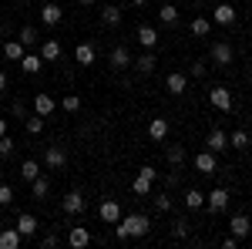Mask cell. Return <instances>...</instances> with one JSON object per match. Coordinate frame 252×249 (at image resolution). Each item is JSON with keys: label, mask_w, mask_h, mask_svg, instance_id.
I'll use <instances>...</instances> for the list:
<instances>
[{"label": "cell", "mask_w": 252, "mask_h": 249, "mask_svg": "<svg viewBox=\"0 0 252 249\" xmlns=\"http://www.w3.org/2000/svg\"><path fill=\"white\" fill-rule=\"evenodd\" d=\"M91 243V232L84 229V226H71V232H67V246L71 249H84Z\"/></svg>", "instance_id": "cell-14"}, {"label": "cell", "mask_w": 252, "mask_h": 249, "mask_svg": "<svg viewBox=\"0 0 252 249\" xmlns=\"http://www.w3.org/2000/svg\"><path fill=\"white\" fill-rule=\"evenodd\" d=\"M14 229H17L24 239L37 236V215H31V212H20V215H17V226H14Z\"/></svg>", "instance_id": "cell-8"}, {"label": "cell", "mask_w": 252, "mask_h": 249, "mask_svg": "<svg viewBox=\"0 0 252 249\" xmlns=\"http://www.w3.org/2000/svg\"><path fill=\"white\" fill-rule=\"evenodd\" d=\"M3 58H7V61H20V58H24V44H20L17 37L7 40V44H3Z\"/></svg>", "instance_id": "cell-28"}, {"label": "cell", "mask_w": 252, "mask_h": 249, "mask_svg": "<svg viewBox=\"0 0 252 249\" xmlns=\"http://www.w3.org/2000/svg\"><path fill=\"white\" fill-rule=\"evenodd\" d=\"M229 202H232V195H229V189H212L209 195H205V209L212 212V215H219V212L229 209Z\"/></svg>", "instance_id": "cell-2"}, {"label": "cell", "mask_w": 252, "mask_h": 249, "mask_svg": "<svg viewBox=\"0 0 252 249\" xmlns=\"http://www.w3.org/2000/svg\"><path fill=\"white\" fill-rule=\"evenodd\" d=\"M108 64H111V68H115V71H125V68H128V64H131V51H128V47H125V44H118L115 51H111V54H108Z\"/></svg>", "instance_id": "cell-10"}, {"label": "cell", "mask_w": 252, "mask_h": 249, "mask_svg": "<svg viewBox=\"0 0 252 249\" xmlns=\"http://www.w3.org/2000/svg\"><path fill=\"white\" fill-rule=\"evenodd\" d=\"M131 64H135L138 74H152V71H155V64H158V58L152 54V51H145V54H141V58H135Z\"/></svg>", "instance_id": "cell-19"}, {"label": "cell", "mask_w": 252, "mask_h": 249, "mask_svg": "<svg viewBox=\"0 0 252 249\" xmlns=\"http://www.w3.org/2000/svg\"><path fill=\"white\" fill-rule=\"evenodd\" d=\"M97 215H101V222L115 226L118 219H121V206H118V199H104V202L97 206Z\"/></svg>", "instance_id": "cell-5"}, {"label": "cell", "mask_w": 252, "mask_h": 249, "mask_svg": "<svg viewBox=\"0 0 252 249\" xmlns=\"http://www.w3.org/2000/svg\"><path fill=\"white\" fill-rule=\"evenodd\" d=\"M158 17H161V24H175V20H178V7H175V3H165V7L158 10Z\"/></svg>", "instance_id": "cell-35"}, {"label": "cell", "mask_w": 252, "mask_h": 249, "mask_svg": "<svg viewBox=\"0 0 252 249\" xmlns=\"http://www.w3.org/2000/svg\"><path fill=\"white\" fill-rule=\"evenodd\" d=\"M209 101H212L215 111H232V91L229 88H212L209 91Z\"/></svg>", "instance_id": "cell-3"}, {"label": "cell", "mask_w": 252, "mask_h": 249, "mask_svg": "<svg viewBox=\"0 0 252 249\" xmlns=\"http://www.w3.org/2000/svg\"><path fill=\"white\" fill-rule=\"evenodd\" d=\"M10 152H14V138H10V135H3V138H0V158H7Z\"/></svg>", "instance_id": "cell-40"}, {"label": "cell", "mask_w": 252, "mask_h": 249, "mask_svg": "<svg viewBox=\"0 0 252 249\" xmlns=\"http://www.w3.org/2000/svg\"><path fill=\"white\" fill-rule=\"evenodd\" d=\"M229 148L246 152V148H249V135H246V132H232V135H229Z\"/></svg>", "instance_id": "cell-33"}, {"label": "cell", "mask_w": 252, "mask_h": 249, "mask_svg": "<svg viewBox=\"0 0 252 249\" xmlns=\"http://www.w3.org/2000/svg\"><path fill=\"white\" fill-rule=\"evenodd\" d=\"M44 165H47L51 172H58V169H64V165H67V152H64L61 145H51V148L44 152Z\"/></svg>", "instance_id": "cell-4"}, {"label": "cell", "mask_w": 252, "mask_h": 249, "mask_svg": "<svg viewBox=\"0 0 252 249\" xmlns=\"http://www.w3.org/2000/svg\"><path fill=\"white\" fill-rule=\"evenodd\" d=\"M195 169L202 175H212L215 172V152H198L195 155Z\"/></svg>", "instance_id": "cell-20"}, {"label": "cell", "mask_w": 252, "mask_h": 249, "mask_svg": "<svg viewBox=\"0 0 252 249\" xmlns=\"http://www.w3.org/2000/svg\"><path fill=\"white\" fill-rule=\"evenodd\" d=\"M192 34H195V37H209V34H212V20L195 17L192 20Z\"/></svg>", "instance_id": "cell-30"}, {"label": "cell", "mask_w": 252, "mask_h": 249, "mask_svg": "<svg viewBox=\"0 0 252 249\" xmlns=\"http://www.w3.org/2000/svg\"><path fill=\"white\" fill-rule=\"evenodd\" d=\"M0 209H3V206H0Z\"/></svg>", "instance_id": "cell-51"}, {"label": "cell", "mask_w": 252, "mask_h": 249, "mask_svg": "<svg viewBox=\"0 0 252 249\" xmlns=\"http://www.w3.org/2000/svg\"><path fill=\"white\" fill-rule=\"evenodd\" d=\"M10 202H14V189L7 182H0V206H10Z\"/></svg>", "instance_id": "cell-39"}, {"label": "cell", "mask_w": 252, "mask_h": 249, "mask_svg": "<svg viewBox=\"0 0 252 249\" xmlns=\"http://www.w3.org/2000/svg\"><path fill=\"white\" fill-rule=\"evenodd\" d=\"M17 40L24 44V51H31L34 44H40V34H37V27H31V24H27V27H20V31H17Z\"/></svg>", "instance_id": "cell-18"}, {"label": "cell", "mask_w": 252, "mask_h": 249, "mask_svg": "<svg viewBox=\"0 0 252 249\" xmlns=\"http://www.w3.org/2000/svg\"><path fill=\"white\" fill-rule=\"evenodd\" d=\"M74 61H78L81 68H91V64H94V47H91V44H78V51H74Z\"/></svg>", "instance_id": "cell-22"}, {"label": "cell", "mask_w": 252, "mask_h": 249, "mask_svg": "<svg viewBox=\"0 0 252 249\" xmlns=\"http://www.w3.org/2000/svg\"><path fill=\"white\" fill-rule=\"evenodd\" d=\"M20 239H24V236H20L17 229H0V249H17Z\"/></svg>", "instance_id": "cell-25"}, {"label": "cell", "mask_w": 252, "mask_h": 249, "mask_svg": "<svg viewBox=\"0 0 252 249\" xmlns=\"http://www.w3.org/2000/svg\"><path fill=\"white\" fill-rule=\"evenodd\" d=\"M189 232H192L189 219H175V222H172V236H175V239H185Z\"/></svg>", "instance_id": "cell-34"}, {"label": "cell", "mask_w": 252, "mask_h": 249, "mask_svg": "<svg viewBox=\"0 0 252 249\" xmlns=\"http://www.w3.org/2000/svg\"><path fill=\"white\" fill-rule=\"evenodd\" d=\"M17 64H20V71H24V74H37L40 68H44V58H40V54H27V51H24V58H20Z\"/></svg>", "instance_id": "cell-15"}, {"label": "cell", "mask_w": 252, "mask_h": 249, "mask_svg": "<svg viewBox=\"0 0 252 249\" xmlns=\"http://www.w3.org/2000/svg\"><path fill=\"white\" fill-rule=\"evenodd\" d=\"M47 192H51V182H47L44 175H37V178L31 182V195H34V199H47Z\"/></svg>", "instance_id": "cell-29"}, {"label": "cell", "mask_w": 252, "mask_h": 249, "mask_svg": "<svg viewBox=\"0 0 252 249\" xmlns=\"http://www.w3.org/2000/svg\"><path fill=\"white\" fill-rule=\"evenodd\" d=\"M205 145H209V152H225V148H229V135L222 132V128H212V132H209V138H205Z\"/></svg>", "instance_id": "cell-13"}, {"label": "cell", "mask_w": 252, "mask_h": 249, "mask_svg": "<svg viewBox=\"0 0 252 249\" xmlns=\"http://www.w3.org/2000/svg\"><path fill=\"white\" fill-rule=\"evenodd\" d=\"M215 24H219V27L235 24V7L232 3H219V7H215Z\"/></svg>", "instance_id": "cell-17"}, {"label": "cell", "mask_w": 252, "mask_h": 249, "mask_svg": "<svg viewBox=\"0 0 252 249\" xmlns=\"http://www.w3.org/2000/svg\"><path fill=\"white\" fill-rule=\"evenodd\" d=\"M138 175H145L148 182H155V178H158V169H155V165H141V169H138Z\"/></svg>", "instance_id": "cell-42"}, {"label": "cell", "mask_w": 252, "mask_h": 249, "mask_svg": "<svg viewBox=\"0 0 252 249\" xmlns=\"http://www.w3.org/2000/svg\"><path fill=\"white\" fill-rule=\"evenodd\" d=\"M131 3H135V7H145V3H148V0H131Z\"/></svg>", "instance_id": "cell-49"}, {"label": "cell", "mask_w": 252, "mask_h": 249, "mask_svg": "<svg viewBox=\"0 0 252 249\" xmlns=\"http://www.w3.org/2000/svg\"><path fill=\"white\" fill-rule=\"evenodd\" d=\"M148 229H152V219L148 215H121L115 222V236L125 243V239H141V236H148Z\"/></svg>", "instance_id": "cell-1"}, {"label": "cell", "mask_w": 252, "mask_h": 249, "mask_svg": "<svg viewBox=\"0 0 252 249\" xmlns=\"http://www.w3.org/2000/svg\"><path fill=\"white\" fill-rule=\"evenodd\" d=\"M135 37H138V44H141L145 51H155V47H158V31L152 27V24H141Z\"/></svg>", "instance_id": "cell-9"}, {"label": "cell", "mask_w": 252, "mask_h": 249, "mask_svg": "<svg viewBox=\"0 0 252 249\" xmlns=\"http://www.w3.org/2000/svg\"><path fill=\"white\" fill-rule=\"evenodd\" d=\"M84 206H88V199H84L81 192H67V195L61 199V209L67 212V215H78V212H84Z\"/></svg>", "instance_id": "cell-7"}, {"label": "cell", "mask_w": 252, "mask_h": 249, "mask_svg": "<svg viewBox=\"0 0 252 249\" xmlns=\"http://www.w3.org/2000/svg\"><path fill=\"white\" fill-rule=\"evenodd\" d=\"M249 77H252V61H249Z\"/></svg>", "instance_id": "cell-50"}, {"label": "cell", "mask_w": 252, "mask_h": 249, "mask_svg": "<svg viewBox=\"0 0 252 249\" xmlns=\"http://www.w3.org/2000/svg\"><path fill=\"white\" fill-rule=\"evenodd\" d=\"M61 108H64L67 115H78V111H81V98L78 95H67L64 101H61Z\"/></svg>", "instance_id": "cell-36"}, {"label": "cell", "mask_w": 252, "mask_h": 249, "mask_svg": "<svg viewBox=\"0 0 252 249\" xmlns=\"http://www.w3.org/2000/svg\"><path fill=\"white\" fill-rule=\"evenodd\" d=\"M40 58H44V64L47 61H61V44L58 40H44L40 44Z\"/></svg>", "instance_id": "cell-26"}, {"label": "cell", "mask_w": 252, "mask_h": 249, "mask_svg": "<svg viewBox=\"0 0 252 249\" xmlns=\"http://www.w3.org/2000/svg\"><path fill=\"white\" fill-rule=\"evenodd\" d=\"M222 246H225V249H235V246H239V239H235V236H225V239H222Z\"/></svg>", "instance_id": "cell-44"}, {"label": "cell", "mask_w": 252, "mask_h": 249, "mask_svg": "<svg viewBox=\"0 0 252 249\" xmlns=\"http://www.w3.org/2000/svg\"><path fill=\"white\" fill-rule=\"evenodd\" d=\"M152 185H155V182H148L145 175H135V182H131V192H135V195H152Z\"/></svg>", "instance_id": "cell-32"}, {"label": "cell", "mask_w": 252, "mask_h": 249, "mask_svg": "<svg viewBox=\"0 0 252 249\" xmlns=\"http://www.w3.org/2000/svg\"><path fill=\"white\" fill-rule=\"evenodd\" d=\"M185 206H189V209H205V195L198 189H189L185 192Z\"/></svg>", "instance_id": "cell-31"}, {"label": "cell", "mask_w": 252, "mask_h": 249, "mask_svg": "<svg viewBox=\"0 0 252 249\" xmlns=\"http://www.w3.org/2000/svg\"><path fill=\"white\" fill-rule=\"evenodd\" d=\"M34 111H37L40 118H47L51 111H54V98H51V95H44V91H40V95L34 98Z\"/></svg>", "instance_id": "cell-23"}, {"label": "cell", "mask_w": 252, "mask_h": 249, "mask_svg": "<svg viewBox=\"0 0 252 249\" xmlns=\"http://www.w3.org/2000/svg\"><path fill=\"white\" fill-rule=\"evenodd\" d=\"M185 88H189V77L182 74V71H172V74L165 77V91L168 95H185Z\"/></svg>", "instance_id": "cell-12"}, {"label": "cell", "mask_w": 252, "mask_h": 249, "mask_svg": "<svg viewBox=\"0 0 252 249\" xmlns=\"http://www.w3.org/2000/svg\"><path fill=\"white\" fill-rule=\"evenodd\" d=\"M212 61H215V68H229V64H232V44L215 40L212 44Z\"/></svg>", "instance_id": "cell-6"}, {"label": "cell", "mask_w": 252, "mask_h": 249, "mask_svg": "<svg viewBox=\"0 0 252 249\" xmlns=\"http://www.w3.org/2000/svg\"><path fill=\"white\" fill-rule=\"evenodd\" d=\"M7 135V118H0V138Z\"/></svg>", "instance_id": "cell-47"}, {"label": "cell", "mask_w": 252, "mask_h": 249, "mask_svg": "<svg viewBox=\"0 0 252 249\" xmlns=\"http://www.w3.org/2000/svg\"><path fill=\"white\" fill-rule=\"evenodd\" d=\"M58 243H61V239H58V232H47V236L40 239V246H44V249H54Z\"/></svg>", "instance_id": "cell-43"}, {"label": "cell", "mask_w": 252, "mask_h": 249, "mask_svg": "<svg viewBox=\"0 0 252 249\" xmlns=\"http://www.w3.org/2000/svg\"><path fill=\"white\" fill-rule=\"evenodd\" d=\"M148 135H152L155 142H165V135H168V118H152V125H148Z\"/></svg>", "instance_id": "cell-24"}, {"label": "cell", "mask_w": 252, "mask_h": 249, "mask_svg": "<svg viewBox=\"0 0 252 249\" xmlns=\"http://www.w3.org/2000/svg\"><path fill=\"white\" fill-rule=\"evenodd\" d=\"M24 125H27V132H31V135H40V132H44V118H24Z\"/></svg>", "instance_id": "cell-38"}, {"label": "cell", "mask_w": 252, "mask_h": 249, "mask_svg": "<svg viewBox=\"0 0 252 249\" xmlns=\"http://www.w3.org/2000/svg\"><path fill=\"white\" fill-rule=\"evenodd\" d=\"M168 162H172V165H182V162H185V148H182V145H168Z\"/></svg>", "instance_id": "cell-37"}, {"label": "cell", "mask_w": 252, "mask_h": 249, "mask_svg": "<svg viewBox=\"0 0 252 249\" xmlns=\"http://www.w3.org/2000/svg\"><path fill=\"white\" fill-rule=\"evenodd\" d=\"M229 229H232V236L242 243V239L252 232V219L249 215H232V219H229Z\"/></svg>", "instance_id": "cell-11"}, {"label": "cell", "mask_w": 252, "mask_h": 249, "mask_svg": "<svg viewBox=\"0 0 252 249\" xmlns=\"http://www.w3.org/2000/svg\"><path fill=\"white\" fill-rule=\"evenodd\" d=\"M37 175H40V162H34V158H27V162L20 165V178H24V182H34Z\"/></svg>", "instance_id": "cell-27"}, {"label": "cell", "mask_w": 252, "mask_h": 249, "mask_svg": "<svg viewBox=\"0 0 252 249\" xmlns=\"http://www.w3.org/2000/svg\"><path fill=\"white\" fill-rule=\"evenodd\" d=\"M155 209L158 212H168V209H172V199H168L165 192H161V195H155Z\"/></svg>", "instance_id": "cell-41"}, {"label": "cell", "mask_w": 252, "mask_h": 249, "mask_svg": "<svg viewBox=\"0 0 252 249\" xmlns=\"http://www.w3.org/2000/svg\"><path fill=\"white\" fill-rule=\"evenodd\" d=\"M3 88H7V74L0 71V95H3Z\"/></svg>", "instance_id": "cell-46"}, {"label": "cell", "mask_w": 252, "mask_h": 249, "mask_svg": "<svg viewBox=\"0 0 252 249\" xmlns=\"http://www.w3.org/2000/svg\"><path fill=\"white\" fill-rule=\"evenodd\" d=\"M101 24H104V27H118V24H121V7H118V3H108V7L101 10Z\"/></svg>", "instance_id": "cell-21"}, {"label": "cell", "mask_w": 252, "mask_h": 249, "mask_svg": "<svg viewBox=\"0 0 252 249\" xmlns=\"http://www.w3.org/2000/svg\"><path fill=\"white\" fill-rule=\"evenodd\" d=\"M61 17H64V10H61L58 3H44V7H40V20H44L47 27H54V24H61Z\"/></svg>", "instance_id": "cell-16"}, {"label": "cell", "mask_w": 252, "mask_h": 249, "mask_svg": "<svg viewBox=\"0 0 252 249\" xmlns=\"http://www.w3.org/2000/svg\"><path fill=\"white\" fill-rule=\"evenodd\" d=\"M192 77H205V64H192Z\"/></svg>", "instance_id": "cell-45"}, {"label": "cell", "mask_w": 252, "mask_h": 249, "mask_svg": "<svg viewBox=\"0 0 252 249\" xmlns=\"http://www.w3.org/2000/svg\"><path fill=\"white\" fill-rule=\"evenodd\" d=\"M78 3H81V7H91V3H94V0H78Z\"/></svg>", "instance_id": "cell-48"}]
</instances>
